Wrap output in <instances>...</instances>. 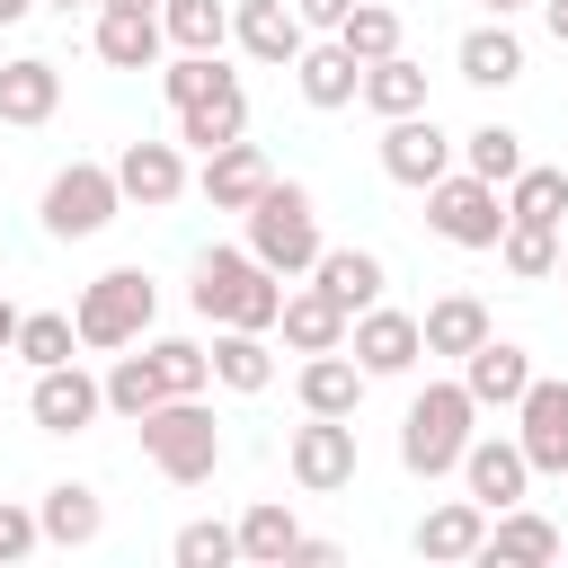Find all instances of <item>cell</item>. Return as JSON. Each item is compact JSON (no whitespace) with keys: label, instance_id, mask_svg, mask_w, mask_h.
<instances>
[{"label":"cell","instance_id":"obj_20","mask_svg":"<svg viewBox=\"0 0 568 568\" xmlns=\"http://www.w3.org/2000/svg\"><path fill=\"white\" fill-rule=\"evenodd\" d=\"M524 382H532V355H524L515 337H497V328L462 355V390H470L479 408H515V399H524Z\"/></svg>","mask_w":568,"mask_h":568},{"label":"cell","instance_id":"obj_24","mask_svg":"<svg viewBox=\"0 0 568 568\" xmlns=\"http://www.w3.org/2000/svg\"><path fill=\"white\" fill-rule=\"evenodd\" d=\"M275 328H284V346H293V355H328V346H346V302H328L320 284H284Z\"/></svg>","mask_w":568,"mask_h":568},{"label":"cell","instance_id":"obj_11","mask_svg":"<svg viewBox=\"0 0 568 568\" xmlns=\"http://www.w3.org/2000/svg\"><path fill=\"white\" fill-rule=\"evenodd\" d=\"M27 417H36L44 435H89V426L106 417V390H98V373H80V364H44V373L27 382Z\"/></svg>","mask_w":568,"mask_h":568},{"label":"cell","instance_id":"obj_26","mask_svg":"<svg viewBox=\"0 0 568 568\" xmlns=\"http://www.w3.org/2000/svg\"><path fill=\"white\" fill-rule=\"evenodd\" d=\"M479 541H488V506L479 497H444V506L417 515V559H479Z\"/></svg>","mask_w":568,"mask_h":568},{"label":"cell","instance_id":"obj_45","mask_svg":"<svg viewBox=\"0 0 568 568\" xmlns=\"http://www.w3.org/2000/svg\"><path fill=\"white\" fill-rule=\"evenodd\" d=\"M541 27H550V44L568 53V0H541Z\"/></svg>","mask_w":568,"mask_h":568},{"label":"cell","instance_id":"obj_50","mask_svg":"<svg viewBox=\"0 0 568 568\" xmlns=\"http://www.w3.org/2000/svg\"><path fill=\"white\" fill-rule=\"evenodd\" d=\"M115 9H160V0H115Z\"/></svg>","mask_w":568,"mask_h":568},{"label":"cell","instance_id":"obj_40","mask_svg":"<svg viewBox=\"0 0 568 568\" xmlns=\"http://www.w3.org/2000/svg\"><path fill=\"white\" fill-rule=\"evenodd\" d=\"M151 364H160V390H169V399L213 390V355H204L195 337H151Z\"/></svg>","mask_w":568,"mask_h":568},{"label":"cell","instance_id":"obj_35","mask_svg":"<svg viewBox=\"0 0 568 568\" xmlns=\"http://www.w3.org/2000/svg\"><path fill=\"white\" fill-rule=\"evenodd\" d=\"M98 390H106V408H115L124 426H133L142 408H160V399H169V390H160V364H151V346H142V355H124V346H115V364L98 373Z\"/></svg>","mask_w":568,"mask_h":568},{"label":"cell","instance_id":"obj_2","mask_svg":"<svg viewBox=\"0 0 568 568\" xmlns=\"http://www.w3.org/2000/svg\"><path fill=\"white\" fill-rule=\"evenodd\" d=\"M470 435H479V399H470L462 382H426V390L399 408V470H408V479H444Z\"/></svg>","mask_w":568,"mask_h":568},{"label":"cell","instance_id":"obj_34","mask_svg":"<svg viewBox=\"0 0 568 568\" xmlns=\"http://www.w3.org/2000/svg\"><path fill=\"white\" fill-rule=\"evenodd\" d=\"M160 36L178 53H222L231 44V0H160Z\"/></svg>","mask_w":568,"mask_h":568},{"label":"cell","instance_id":"obj_32","mask_svg":"<svg viewBox=\"0 0 568 568\" xmlns=\"http://www.w3.org/2000/svg\"><path fill=\"white\" fill-rule=\"evenodd\" d=\"M506 222H568V169H541V160H524L515 178H506Z\"/></svg>","mask_w":568,"mask_h":568},{"label":"cell","instance_id":"obj_39","mask_svg":"<svg viewBox=\"0 0 568 568\" xmlns=\"http://www.w3.org/2000/svg\"><path fill=\"white\" fill-rule=\"evenodd\" d=\"M462 169L488 178V186H506V178L524 169V133H515V124H479V133H462Z\"/></svg>","mask_w":568,"mask_h":568},{"label":"cell","instance_id":"obj_10","mask_svg":"<svg viewBox=\"0 0 568 568\" xmlns=\"http://www.w3.org/2000/svg\"><path fill=\"white\" fill-rule=\"evenodd\" d=\"M346 355L364 364V382H390V373H408V364L426 355V337H417V311H390V302L355 311V320H346Z\"/></svg>","mask_w":568,"mask_h":568},{"label":"cell","instance_id":"obj_33","mask_svg":"<svg viewBox=\"0 0 568 568\" xmlns=\"http://www.w3.org/2000/svg\"><path fill=\"white\" fill-rule=\"evenodd\" d=\"M231 532H240V559H248V568H284V559H293V541H302L293 506H275V497H257Z\"/></svg>","mask_w":568,"mask_h":568},{"label":"cell","instance_id":"obj_43","mask_svg":"<svg viewBox=\"0 0 568 568\" xmlns=\"http://www.w3.org/2000/svg\"><path fill=\"white\" fill-rule=\"evenodd\" d=\"M36 541H44V532H36V506H18V497H0V568H9V559H27Z\"/></svg>","mask_w":568,"mask_h":568},{"label":"cell","instance_id":"obj_7","mask_svg":"<svg viewBox=\"0 0 568 568\" xmlns=\"http://www.w3.org/2000/svg\"><path fill=\"white\" fill-rule=\"evenodd\" d=\"M36 213H44V231H53V240H98V231L124 213V195H115V169H106V160H71V169H53Z\"/></svg>","mask_w":568,"mask_h":568},{"label":"cell","instance_id":"obj_49","mask_svg":"<svg viewBox=\"0 0 568 568\" xmlns=\"http://www.w3.org/2000/svg\"><path fill=\"white\" fill-rule=\"evenodd\" d=\"M36 9H98V0H36Z\"/></svg>","mask_w":568,"mask_h":568},{"label":"cell","instance_id":"obj_46","mask_svg":"<svg viewBox=\"0 0 568 568\" xmlns=\"http://www.w3.org/2000/svg\"><path fill=\"white\" fill-rule=\"evenodd\" d=\"M27 9H36V0H0V27H18V18H27Z\"/></svg>","mask_w":568,"mask_h":568},{"label":"cell","instance_id":"obj_27","mask_svg":"<svg viewBox=\"0 0 568 568\" xmlns=\"http://www.w3.org/2000/svg\"><path fill=\"white\" fill-rule=\"evenodd\" d=\"M53 106H62V71L44 53L0 62V124H53Z\"/></svg>","mask_w":568,"mask_h":568},{"label":"cell","instance_id":"obj_5","mask_svg":"<svg viewBox=\"0 0 568 568\" xmlns=\"http://www.w3.org/2000/svg\"><path fill=\"white\" fill-rule=\"evenodd\" d=\"M151 311H160L151 275H142V266H106V275H98V284L80 293L71 328H80V346L115 355V346H142V337H151Z\"/></svg>","mask_w":568,"mask_h":568},{"label":"cell","instance_id":"obj_47","mask_svg":"<svg viewBox=\"0 0 568 568\" xmlns=\"http://www.w3.org/2000/svg\"><path fill=\"white\" fill-rule=\"evenodd\" d=\"M9 337H18V311H9V302H0V355H9Z\"/></svg>","mask_w":568,"mask_h":568},{"label":"cell","instance_id":"obj_19","mask_svg":"<svg viewBox=\"0 0 568 568\" xmlns=\"http://www.w3.org/2000/svg\"><path fill=\"white\" fill-rule=\"evenodd\" d=\"M559 550H568V532L550 515H532V506H497L488 541H479V559H497V568H550Z\"/></svg>","mask_w":568,"mask_h":568},{"label":"cell","instance_id":"obj_6","mask_svg":"<svg viewBox=\"0 0 568 568\" xmlns=\"http://www.w3.org/2000/svg\"><path fill=\"white\" fill-rule=\"evenodd\" d=\"M426 231H435L444 248H497V231H506V186H488V178H470V169H444V178L426 186Z\"/></svg>","mask_w":568,"mask_h":568},{"label":"cell","instance_id":"obj_38","mask_svg":"<svg viewBox=\"0 0 568 568\" xmlns=\"http://www.w3.org/2000/svg\"><path fill=\"white\" fill-rule=\"evenodd\" d=\"M497 257H506V275L541 284V275H559V231L550 222H506L497 231Z\"/></svg>","mask_w":568,"mask_h":568},{"label":"cell","instance_id":"obj_23","mask_svg":"<svg viewBox=\"0 0 568 568\" xmlns=\"http://www.w3.org/2000/svg\"><path fill=\"white\" fill-rule=\"evenodd\" d=\"M355 80H364V62L328 36V44H302L293 53V89H302V106H320V115H337V106H355Z\"/></svg>","mask_w":568,"mask_h":568},{"label":"cell","instance_id":"obj_48","mask_svg":"<svg viewBox=\"0 0 568 568\" xmlns=\"http://www.w3.org/2000/svg\"><path fill=\"white\" fill-rule=\"evenodd\" d=\"M479 9H488V18H515V9H532V0H479Z\"/></svg>","mask_w":568,"mask_h":568},{"label":"cell","instance_id":"obj_42","mask_svg":"<svg viewBox=\"0 0 568 568\" xmlns=\"http://www.w3.org/2000/svg\"><path fill=\"white\" fill-rule=\"evenodd\" d=\"M213 71H222V53H178V62L160 71V98H169V106H186V98H204V89H213Z\"/></svg>","mask_w":568,"mask_h":568},{"label":"cell","instance_id":"obj_9","mask_svg":"<svg viewBox=\"0 0 568 568\" xmlns=\"http://www.w3.org/2000/svg\"><path fill=\"white\" fill-rule=\"evenodd\" d=\"M444 169H453V133L435 124V106L382 124V178H390V186H417V195H426Z\"/></svg>","mask_w":568,"mask_h":568},{"label":"cell","instance_id":"obj_51","mask_svg":"<svg viewBox=\"0 0 568 568\" xmlns=\"http://www.w3.org/2000/svg\"><path fill=\"white\" fill-rule=\"evenodd\" d=\"M559 275H568V240H559Z\"/></svg>","mask_w":568,"mask_h":568},{"label":"cell","instance_id":"obj_21","mask_svg":"<svg viewBox=\"0 0 568 568\" xmlns=\"http://www.w3.org/2000/svg\"><path fill=\"white\" fill-rule=\"evenodd\" d=\"M453 71H462L470 89H515V80H524V36H515L506 18H479V27L453 44Z\"/></svg>","mask_w":568,"mask_h":568},{"label":"cell","instance_id":"obj_3","mask_svg":"<svg viewBox=\"0 0 568 568\" xmlns=\"http://www.w3.org/2000/svg\"><path fill=\"white\" fill-rule=\"evenodd\" d=\"M133 426H142V453H151V470H160L169 488H204V479L222 470V426H213L204 390H195V399H160V408H142Z\"/></svg>","mask_w":568,"mask_h":568},{"label":"cell","instance_id":"obj_29","mask_svg":"<svg viewBox=\"0 0 568 568\" xmlns=\"http://www.w3.org/2000/svg\"><path fill=\"white\" fill-rule=\"evenodd\" d=\"M213 382L222 390H240V399H257L266 382H275V346H266V328H213Z\"/></svg>","mask_w":568,"mask_h":568},{"label":"cell","instance_id":"obj_16","mask_svg":"<svg viewBox=\"0 0 568 568\" xmlns=\"http://www.w3.org/2000/svg\"><path fill=\"white\" fill-rule=\"evenodd\" d=\"M231 44L248 62H266V71H293V53L311 44V27H302L293 0H231Z\"/></svg>","mask_w":568,"mask_h":568},{"label":"cell","instance_id":"obj_4","mask_svg":"<svg viewBox=\"0 0 568 568\" xmlns=\"http://www.w3.org/2000/svg\"><path fill=\"white\" fill-rule=\"evenodd\" d=\"M320 248H328V240H320V204H311V186L266 178V195L248 204V257L275 266V275H311Z\"/></svg>","mask_w":568,"mask_h":568},{"label":"cell","instance_id":"obj_30","mask_svg":"<svg viewBox=\"0 0 568 568\" xmlns=\"http://www.w3.org/2000/svg\"><path fill=\"white\" fill-rule=\"evenodd\" d=\"M488 328H497V320H488V302H479V293H444V302H426V320H417L426 355H453V364H462Z\"/></svg>","mask_w":568,"mask_h":568},{"label":"cell","instance_id":"obj_15","mask_svg":"<svg viewBox=\"0 0 568 568\" xmlns=\"http://www.w3.org/2000/svg\"><path fill=\"white\" fill-rule=\"evenodd\" d=\"M453 470H462V488H470L488 515H497V506H524V488H532V462H524L515 435H470Z\"/></svg>","mask_w":568,"mask_h":568},{"label":"cell","instance_id":"obj_44","mask_svg":"<svg viewBox=\"0 0 568 568\" xmlns=\"http://www.w3.org/2000/svg\"><path fill=\"white\" fill-rule=\"evenodd\" d=\"M293 9H302V27H337L355 0H293Z\"/></svg>","mask_w":568,"mask_h":568},{"label":"cell","instance_id":"obj_12","mask_svg":"<svg viewBox=\"0 0 568 568\" xmlns=\"http://www.w3.org/2000/svg\"><path fill=\"white\" fill-rule=\"evenodd\" d=\"M515 444H524V462L532 470H550V479H568V382H524V399H515Z\"/></svg>","mask_w":568,"mask_h":568},{"label":"cell","instance_id":"obj_1","mask_svg":"<svg viewBox=\"0 0 568 568\" xmlns=\"http://www.w3.org/2000/svg\"><path fill=\"white\" fill-rule=\"evenodd\" d=\"M186 302H195L213 328H275V311H284V275L257 266L248 248H204Z\"/></svg>","mask_w":568,"mask_h":568},{"label":"cell","instance_id":"obj_41","mask_svg":"<svg viewBox=\"0 0 568 568\" xmlns=\"http://www.w3.org/2000/svg\"><path fill=\"white\" fill-rule=\"evenodd\" d=\"M169 559H178V568H231V559H240V532L213 524V515H195V524H178Z\"/></svg>","mask_w":568,"mask_h":568},{"label":"cell","instance_id":"obj_22","mask_svg":"<svg viewBox=\"0 0 568 568\" xmlns=\"http://www.w3.org/2000/svg\"><path fill=\"white\" fill-rule=\"evenodd\" d=\"M36 532H44L53 550H89V541L106 532V506H98V488H89V479H53V488L36 497Z\"/></svg>","mask_w":568,"mask_h":568},{"label":"cell","instance_id":"obj_25","mask_svg":"<svg viewBox=\"0 0 568 568\" xmlns=\"http://www.w3.org/2000/svg\"><path fill=\"white\" fill-rule=\"evenodd\" d=\"M293 390H302V408H311V417H355V408H364V364H355L346 346H328V355H302Z\"/></svg>","mask_w":568,"mask_h":568},{"label":"cell","instance_id":"obj_13","mask_svg":"<svg viewBox=\"0 0 568 568\" xmlns=\"http://www.w3.org/2000/svg\"><path fill=\"white\" fill-rule=\"evenodd\" d=\"M169 115H178V133H169L178 151H222V142L248 133V89H240V71H213V89L169 106Z\"/></svg>","mask_w":568,"mask_h":568},{"label":"cell","instance_id":"obj_36","mask_svg":"<svg viewBox=\"0 0 568 568\" xmlns=\"http://www.w3.org/2000/svg\"><path fill=\"white\" fill-rule=\"evenodd\" d=\"M71 346H80L71 311H18V337H9V355H27V373H44V364H71Z\"/></svg>","mask_w":568,"mask_h":568},{"label":"cell","instance_id":"obj_18","mask_svg":"<svg viewBox=\"0 0 568 568\" xmlns=\"http://www.w3.org/2000/svg\"><path fill=\"white\" fill-rule=\"evenodd\" d=\"M266 178H275V160L240 133V142L204 151V178H195V186H204V204H213V213H248V204L266 195Z\"/></svg>","mask_w":568,"mask_h":568},{"label":"cell","instance_id":"obj_37","mask_svg":"<svg viewBox=\"0 0 568 568\" xmlns=\"http://www.w3.org/2000/svg\"><path fill=\"white\" fill-rule=\"evenodd\" d=\"M355 62H382V53H399V9H382V0H355L337 27H328Z\"/></svg>","mask_w":568,"mask_h":568},{"label":"cell","instance_id":"obj_31","mask_svg":"<svg viewBox=\"0 0 568 568\" xmlns=\"http://www.w3.org/2000/svg\"><path fill=\"white\" fill-rule=\"evenodd\" d=\"M355 98H364L382 124H390V115H417V106H426V62H408V53H382V62H364Z\"/></svg>","mask_w":568,"mask_h":568},{"label":"cell","instance_id":"obj_14","mask_svg":"<svg viewBox=\"0 0 568 568\" xmlns=\"http://www.w3.org/2000/svg\"><path fill=\"white\" fill-rule=\"evenodd\" d=\"M106 169H115V195L142 204V213H169V204L186 195V151H178V142H124Z\"/></svg>","mask_w":568,"mask_h":568},{"label":"cell","instance_id":"obj_17","mask_svg":"<svg viewBox=\"0 0 568 568\" xmlns=\"http://www.w3.org/2000/svg\"><path fill=\"white\" fill-rule=\"evenodd\" d=\"M89 44H98V62H106V71H151V62L169 53V36H160V9H115V0H98V27H89Z\"/></svg>","mask_w":568,"mask_h":568},{"label":"cell","instance_id":"obj_8","mask_svg":"<svg viewBox=\"0 0 568 568\" xmlns=\"http://www.w3.org/2000/svg\"><path fill=\"white\" fill-rule=\"evenodd\" d=\"M355 417H311L302 408V426H293V444H284V470H293V488L302 497H337V488H355Z\"/></svg>","mask_w":568,"mask_h":568},{"label":"cell","instance_id":"obj_28","mask_svg":"<svg viewBox=\"0 0 568 568\" xmlns=\"http://www.w3.org/2000/svg\"><path fill=\"white\" fill-rule=\"evenodd\" d=\"M311 284H320L328 302H346V320H355V311H373V302H382V284H390V266H382L373 248H320V266H311Z\"/></svg>","mask_w":568,"mask_h":568}]
</instances>
